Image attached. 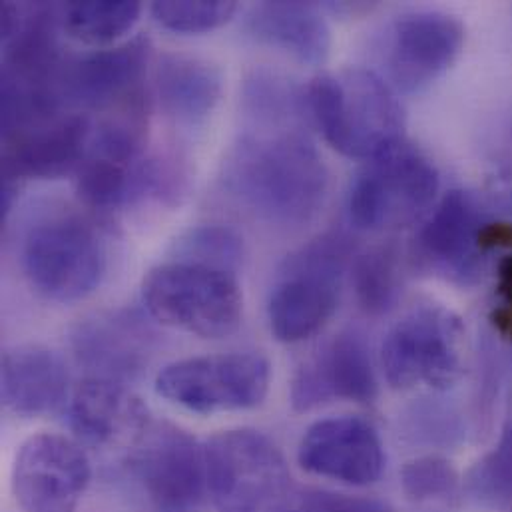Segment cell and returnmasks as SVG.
Wrapping results in <instances>:
<instances>
[{
	"instance_id": "obj_1",
	"label": "cell",
	"mask_w": 512,
	"mask_h": 512,
	"mask_svg": "<svg viewBox=\"0 0 512 512\" xmlns=\"http://www.w3.org/2000/svg\"><path fill=\"white\" fill-rule=\"evenodd\" d=\"M224 190L250 216L275 228H301L323 208L327 168L297 128H248L226 156Z\"/></svg>"
},
{
	"instance_id": "obj_2",
	"label": "cell",
	"mask_w": 512,
	"mask_h": 512,
	"mask_svg": "<svg viewBox=\"0 0 512 512\" xmlns=\"http://www.w3.org/2000/svg\"><path fill=\"white\" fill-rule=\"evenodd\" d=\"M305 108L325 142L347 158L371 160L403 140V106L381 74L369 68L315 76L305 88Z\"/></svg>"
},
{
	"instance_id": "obj_3",
	"label": "cell",
	"mask_w": 512,
	"mask_h": 512,
	"mask_svg": "<svg viewBox=\"0 0 512 512\" xmlns=\"http://www.w3.org/2000/svg\"><path fill=\"white\" fill-rule=\"evenodd\" d=\"M142 301L160 325L202 339L230 337L244 317V293L236 273L176 259L146 273Z\"/></svg>"
},
{
	"instance_id": "obj_4",
	"label": "cell",
	"mask_w": 512,
	"mask_h": 512,
	"mask_svg": "<svg viewBox=\"0 0 512 512\" xmlns=\"http://www.w3.org/2000/svg\"><path fill=\"white\" fill-rule=\"evenodd\" d=\"M20 267L38 295L56 303H74L98 289L106 271V252L86 218L74 212H50L24 230Z\"/></svg>"
},
{
	"instance_id": "obj_5",
	"label": "cell",
	"mask_w": 512,
	"mask_h": 512,
	"mask_svg": "<svg viewBox=\"0 0 512 512\" xmlns=\"http://www.w3.org/2000/svg\"><path fill=\"white\" fill-rule=\"evenodd\" d=\"M351 244L327 234L287 257L267 301L271 335L281 343H301L317 335L333 317Z\"/></svg>"
},
{
	"instance_id": "obj_6",
	"label": "cell",
	"mask_w": 512,
	"mask_h": 512,
	"mask_svg": "<svg viewBox=\"0 0 512 512\" xmlns=\"http://www.w3.org/2000/svg\"><path fill=\"white\" fill-rule=\"evenodd\" d=\"M465 365L467 331L461 319L439 303L411 307L389 329L381 347V367L395 391H447L461 381Z\"/></svg>"
},
{
	"instance_id": "obj_7",
	"label": "cell",
	"mask_w": 512,
	"mask_h": 512,
	"mask_svg": "<svg viewBox=\"0 0 512 512\" xmlns=\"http://www.w3.org/2000/svg\"><path fill=\"white\" fill-rule=\"evenodd\" d=\"M439 192L435 164L405 138L371 160L349 192V220L357 230H401L423 218Z\"/></svg>"
},
{
	"instance_id": "obj_8",
	"label": "cell",
	"mask_w": 512,
	"mask_h": 512,
	"mask_svg": "<svg viewBox=\"0 0 512 512\" xmlns=\"http://www.w3.org/2000/svg\"><path fill=\"white\" fill-rule=\"evenodd\" d=\"M206 487L218 512H279L291 471L279 447L254 429L216 433L204 445Z\"/></svg>"
},
{
	"instance_id": "obj_9",
	"label": "cell",
	"mask_w": 512,
	"mask_h": 512,
	"mask_svg": "<svg viewBox=\"0 0 512 512\" xmlns=\"http://www.w3.org/2000/svg\"><path fill=\"white\" fill-rule=\"evenodd\" d=\"M271 383L269 361L259 353H214L168 363L156 375L160 397L198 415L259 407Z\"/></svg>"
},
{
	"instance_id": "obj_10",
	"label": "cell",
	"mask_w": 512,
	"mask_h": 512,
	"mask_svg": "<svg viewBox=\"0 0 512 512\" xmlns=\"http://www.w3.org/2000/svg\"><path fill=\"white\" fill-rule=\"evenodd\" d=\"M465 46V26L439 10L397 16L377 44L381 78L395 90L417 94L435 84L457 62Z\"/></svg>"
},
{
	"instance_id": "obj_11",
	"label": "cell",
	"mask_w": 512,
	"mask_h": 512,
	"mask_svg": "<svg viewBox=\"0 0 512 512\" xmlns=\"http://www.w3.org/2000/svg\"><path fill=\"white\" fill-rule=\"evenodd\" d=\"M126 463L158 511H190L208 493L204 445L170 421H152Z\"/></svg>"
},
{
	"instance_id": "obj_12",
	"label": "cell",
	"mask_w": 512,
	"mask_h": 512,
	"mask_svg": "<svg viewBox=\"0 0 512 512\" xmlns=\"http://www.w3.org/2000/svg\"><path fill=\"white\" fill-rule=\"evenodd\" d=\"M92 120L80 110H58L2 126V178L6 188L22 180L76 174L86 158Z\"/></svg>"
},
{
	"instance_id": "obj_13",
	"label": "cell",
	"mask_w": 512,
	"mask_h": 512,
	"mask_svg": "<svg viewBox=\"0 0 512 512\" xmlns=\"http://www.w3.org/2000/svg\"><path fill=\"white\" fill-rule=\"evenodd\" d=\"M92 481L84 447L58 433L28 437L12 463V495L22 512H76Z\"/></svg>"
},
{
	"instance_id": "obj_14",
	"label": "cell",
	"mask_w": 512,
	"mask_h": 512,
	"mask_svg": "<svg viewBox=\"0 0 512 512\" xmlns=\"http://www.w3.org/2000/svg\"><path fill=\"white\" fill-rule=\"evenodd\" d=\"M70 345L88 377L128 385L150 365L158 335L138 311L112 309L80 319L70 333Z\"/></svg>"
},
{
	"instance_id": "obj_15",
	"label": "cell",
	"mask_w": 512,
	"mask_h": 512,
	"mask_svg": "<svg viewBox=\"0 0 512 512\" xmlns=\"http://www.w3.org/2000/svg\"><path fill=\"white\" fill-rule=\"evenodd\" d=\"M297 463L309 475L347 487H369L383 475L385 449L369 421L351 415L329 417L303 433Z\"/></svg>"
},
{
	"instance_id": "obj_16",
	"label": "cell",
	"mask_w": 512,
	"mask_h": 512,
	"mask_svg": "<svg viewBox=\"0 0 512 512\" xmlns=\"http://www.w3.org/2000/svg\"><path fill=\"white\" fill-rule=\"evenodd\" d=\"M377 395L379 383L369 347L353 331L327 341L297 369L291 383V405L301 413L331 401L367 405Z\"/></svg>"
},
{
	"instance_id": "obj_17",
	"label": "cell",
	"mask_w": 512,
	"mask_h": 512,
	"mask_svg": "<svg viewBox=\"0 0 512 512\" xmlns=\"http://www.w3.org/2000/svg\"><path fill=\"white\" fill-rule=\"evenodd\" d=\"M483 208L475 194L451 190L415 238V263L453 281H467L481 261Z\"/></svg>"
},
{
	"instance_id": "obj_18",
	"label": "cell",
	"mask_w": 512,
	"mask_h": 512,
	"mask_svg": "<svg viewBox=\"0 0 512 512\" xmlns=\"http://www.w3.org/2000/svg\"><path fill=\"white\" fill-rule=\"evenodd\" d=\"M68 417L82 447L128 453L154 421L146 403L124 383L100 377H86L74 389Z\"/></svg>"
},
{
	"instance_id": "obj_19",
	"label": "cell",
	"mask_w": 512,
	"mask_h": 512,
	"mask_svg": "<svg viewBox=\"0 0 512 512\" xmlns=\"http://www.w3.org/2000/svg\"><path fill=\"white\" fill-rule=\"evenodd\" d=\"M150 40L134 36L118 46L68 60L62 74V98L72 110L104 112L144 90Z\"/></svg>"
},
{
	"instance_id": "obj_20",
	"label": "cell",
	"mask_w": 512,
	"mask_h": 512,
	"mask_svg": "<svg viewBox=\"0 0 512 512\" xmlns=\"http://www.w3.org/2000/svg\"><path fill=\"white\" fill-rule=\"evenodd\" d=\"M64 359L46 345L22 343L2 355V405L18 417L56 413L68 399Z\"/></svg>"
},
{
	"instance_id": "obj_21",
	"label": "cell",
	"mask_w": 512,
	"mask_h": 512,
	"mask_svg": "<svg viewBox=\"0 0 512 512\" xmlns=\"http://www.w3.org/2000/svg\"><path fill=\"white\" fill-rule=\"evenodd\" d=\"M244 30L259 44L285 52L303 64L329 56L331 30L321 8L311 2H259L244 20Z\"/></svg>"
},
{
	"instance_id": "obj_22",
	"label": "cell",
	"mask_w": 512,
	"mask_h": 512,
	"mask_svg": "<svg viewBox=\"0 0 512 512\" xmlns=\"http://www.w3.org/2000/svg\"><path fill=\"white\" fill-rule=\"evenodd\" d=\"M154 84L164 114L186 128L204 124L214 114L224 92V78L216 64L176 52L160 58Z\"/></svg>"
},
{
	"instance_id": "obj_23",
	"label": "cell",
	"mask_w": 512,
	"mask_h": 512,
	"mask_svg": "<svg viewBox=\"0 0 512 512\" xmlns=\"http://www.w3.org/2000/svg\"><path fill=\"white\" fill-rule=\"evenodd\" d=\"M64 32L90 46H104L128 34L142 14L140 2H112L90 0L72 2L60 8Z\"/></svg>"
},
{
	"instance_id": "obj_24",
	"label": "cell",
	"mask_w": 512,
	"mask_h": 512,
	"mask_svg": "<svg viewBox=\"0 0 512 512\" xmlns=\"http://www.w3.org/2000/svg\"><path fill=\"white\" fill-rule=\"evenodd\" d=\"M401 287V261L393 246L373 248L353 261V289L363 311L385 313Z\"/></svg>"
},
{
	"instance_id": "obj_25",
	"label": "cell",
	"mask_w": 512,
	"mask_h": 512,
	"mask_svg": "<svg viewBox=\"0 0 512 512\" xmlns=\"http://www.w3.org/2000/svg\"><path fill=\"white\" fill-rule=\"evenodd\" d=\"M305 94L299 96L289 80L271 74L256 72L248 78L244 88V112L252 128H293L291 122L301 114Z\"/></svg>"
},
{
	"instance_id": "obj_26",
	"label": "cell",
	"mask_w": 512,
	"mask_h": 512,
	"mask_svg": "<svg viewBox=\"0 0 512 512\" xmlns=\"http://www.w3.org/2000/svg\"><path fill=\"white\" fill-rule=\"evenodd\" d=\"M172 259L236 273L244 259V240L226 226H198L174 242Z\"/></svg>"
},
{
	"instance_id": "obj_27",
	"label": "cell",
	"mask_w": 512,
	"mask_h": 512,
	"mask_svg": "<svg viewBox=\"0 0 512 512\" xmlns=\"http://www.w3.org/2000/svg\"><path fill=\"white\" fill-rule=\"evenodd\" d=\"M236 2L224 0H164L150 6L152 16L160 26L178 34H202L216 30L232 20L236 14Z\"/></svg>"
},
{
	"instance_id": "obj_28",
	"label": "cell",
	"mask_w": 512,
	"mask_h": 512,
	"mask_svg": "<svg viewBox=\"0 0 512 512\" xmlns=\"http://www.w3.org/2000/svg\"><path fill=\"white\" fill-rule=\"evenodd\" d=\"M457 473L453 465L441 457H419L405 465L401 485L413 501H439L447 499L457 489Z\"/></svg>"
},
{
	"instance_id": "obj_29",
	"label": "cell",
	"mask_w": 512,
	"mask_h": 512,
	"mask_svg": "<svg viewBox=\"0 0 512 512\" xmlns=\"http://www.w3.org/2000/svg\"><path fill=\"white\" fill-rule=\"evenodd\" d=\"M483 481L499 493H512V427L505 433L497 451L487 459Z\"/></svg>"
},
{
	"instance_id": "obj_30",
	"label": "cell",
	"mask_w": 512,
	"mask_h": 512,
	"mask_svg": "<svg viewBox=\"0 0 512 512\" xmlns=\"http://www.w3.org/2000/svg\"><path fill=\"white\" fill-rule=\"evenodd\" d=\"M512 226L511 224H485L481 234V248L483 250H495V248H511Z\"/></svg>"
},
{
	"instance_id": "obj_31",
	"label": "cell",
	"mask_w": 512,
	"mask_h": 512,
	"mask_svg": "<svg viewBox=\"0 0 512 512\" xmlns=\"http://www.w3.org/2000/svg\"><path fill=\"white\" fill-rule=\"evenodd\" d=\"M499 283L497 289L507 301V305L512 307V256L503 257L499 263Z\"/></svg>"
}]
</instances>
